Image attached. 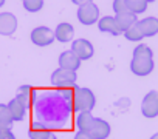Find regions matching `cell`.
Segmentation results:
<instances>
[{"label":"cell","mask_w":158,"mask_h":139,"mask_svg":"<svg viewBox=\"0 0 158 139\" xmlns=\"http://www.w3.org/2000/svg\"><path fill=\"white\" fill-rule=\"evenodd\" d=\"M113 11L115 14H124V13H130L127 10L126 0H113Z\"/></svg>","instance_id":"cb8c5ba5"},{"label":"cell","mask_w":158,"mask_h":139,"mask_svg":"<svg viewBox=\"0 0 158 139\" xmlns=\"http://www.w3.org/2000/svg\"><path fill=\"white\" fill-rule=\"evenodd\" d=\"M3 5H5V0H0V8H2Z\"/></svg>","instance_id":"f1b7e54d"},{"label":"cell","mask_w":158,"mask_h":139,"mask_svg":"<svg viewBox=\"0 0 158 139\" xmlns=\"http://www.w3.org/2000/svg\"><path fill=\"white\" fill-rule=\"evenodd\" d=\"M74 139H95L90 133H85V131H77L74 134Z\"/></svg>","instance_id":"484cf974"},{"label":"cell","mask_w":158,"mask_h":139,"mask_svg":"<svg viewBox=\"0 0 158 139\" xmlns=\"http://www.w3.org/2000/svg\"><path fill=\"white\" fill-rule=\"evenodd\" d=\"M141 113L147 119H153L158 116V91H149L141 104Z\"/></svg>","instance_id":"5b68a950"},{"label":"cell","mask_w":158,"mask_h":139,"mask_svg":"<svg viewBox=\"0 0 158 139\" xmlns=\"http://www.w3.org/2000/svg\"><path fill=\"white\" fill-rule=\"evenodd\" d=\"M16 99L19 102H22L27 108H30L33 104H34V99H36V91L31 85H22L19 90H17V96Z\"/></svg>","instance_id":"4fadbf2b"},{"label":"cell","mask_w":158,"mask_h":139,"mask_svg":"<svg viewBox=\"0 0 158 139\" xmlns=\"http://www.w3.org/2000/svg\"><path fill=\"white\" fill-rule=\"evenodd\" d=\"M93 124H95V116L92 114V111H81L76 117V125H77L79 131L90 133Z\"/></svg>","instance_id":"2e32d148"},{"label":"cell","mask_w":158,"mask_h":139,"mask_svg":"<svg viewBox=\"0 0 158 139\" xmlns=\"http://www.w3.org/2000/svg\"><path fill=\"white\" fill-rule=\"evenodd\" d=\"M76 71H70V70L57 68L51 74V84L56 88H70L76 82Z\"/></svg>","instance_id":"3957f363"},{"label":"cell","mask_w":158,"mask_h":139,"mask_svg":"<svg viewBox=\"0 0 158 139\" xmlns=\"http://www.w3.org/2000/svg\"><path fill=\"white\" fill-rule=\"evenodd\" d=\"M30 39L34 45L37 46H48L51 45L56 39H54V31H51L48 26H37L31 31Z\"/></svg>","instance_id":"277c9868"},{"label":"cell","mask_w":158,"mask_h":139,"mask_svg":"<svg viewBox=\"0 0 158 139\" xmlns=\"http://www.w3.org/2000/svg\"><path fill=\"white\" fill-rule=\"evenodd\" d=\"M0 139H16V136L11 131V127L0 125Z\"/></svg>","instance_id":"d4e9b609"},{"label":"cell","mask_w":158,"mask_h":139,"mask_svg":"<svg viewBox=\"0 0 158 139\" xmlns=\"http://www.w3.org/2000/svg\"><path fill=\"white\" fill-rule=\"evenodd\" d=\"M123 34H124V37H126L127 40H130V42H139L141 39H144V36H143V33H141V30L138 28L136 23H135L133 26H130L127 31H124Z\"/></svg>","instance_id":"ffe728a7"},{"label":"cell","mask_w":158,"mask_h":139,"mask_svg":"<svg viewBox=\"0 0 158 139\" xmlns=\"http://www.w3.org/2000/svg\"><path fill=\"white\" fill-rule=\"evenodd\" d=\"M98 28L99 31L102 33H109L112 36H119L121 33L118 31V26H116V22H115V17L112 16H106V17H101L98 20Z\"/></svg>","instance_id":"e0dca14e"},{"label":"cell","mask_w":158,"mask_h":139,"mask_svg":"<svg viewBox=\"0 0 158 139\" xmlns=\"http://www.w3.org/2000/svg\"><path fill=\"white\" fill-rule=\"evenodd\" d=\"M13 117L11 113L8 110L6 104H0V125H5V127H11L13 125Z\"/></svg>","instance_id":"44dd1931"},{"label":"cell","mask_w":158,"mask_h":139,"mask_svg":"<svg viewBox=\"0 0 158 139\" xmlns=\"http://www.w3.org/2000/svg\"><path fill=\"white\" fill-rule=\"evenodd\" d=\"M138 28L141 30L144 37H153L158 34V19L156 17H146L136 22Z\"/></svg>","instance_id":"30bf717a"},{"label":"cell","mask_w":158,"mask_h":139,"mask_svg":"<svg viewBox=\"0 0 158 139\" xmlns=\"http://www.w3.org/2000/svg\"><path fill=\"white\" fill-rule=\"evenodd\" d=\"M6 105H8V110H10V113H11L13 121H23V119L27 117L28 108H27L22 102H19L16 97L11 99L10 104H6Z\"/></svg>","instance_id":"9a60e30c"},{"label":"cell","mask_w":158,"mask_h":139,"mask_svg":"<svg viewBox=\"0 0 158 139\" xmlns=\"http://www.w3.org/2000/svg\"><path fill=\"white\" fill-rule=\"evenodd\" d=\"M73 36H74V28L70 23H67V22L59 23L56 26V30H54V39L59 40V42H62V43L71 42Z\"/></svg>","instance_id":"7c38bea8"},{"label":"cell","mask_w":158,"mask_h":139,"mask_svg":"<svg viewBox=\"0 0 158 139\" xmlns=\"http://www.w3.org/2000/svg\"><path fill=\"white\" fill-rule=\"evenodd\" d=\"M71 51L77 56L79 60L82 62V60H89L93 56L95 48H93L92 42H89L87 39H76L71 43Z\"/></svg>","instance_id":"52a82bcc"},{"label":"cell","mask_w":158,"mask_h":139,"mask_svg":"<svg viewBox=\"0 0 158 139\" xmlns=\"http://www.w3.org/2000/svg\"><path fill=\"white\" fill-rule=\"evenodd\" d=\"M115 22H116L118 31L119 33H124L130 26H133L138 22V19H136V16L133 13H124V14H116L115 16Z\"/></svg>","instance_id":"5bb4252c"},{"label":"cell","mask_w":158,"mask_h":139,"mask_svg":"<svg viewBox=\"0 0 158 139\" xmlns=\"http://www.w3.org/2000/svg\"><path fill=\"white\" fill-rule=\"evenodd\" d=\"M150 139H158V133H155V134H152V137Z\"/></svg>","instance_id":"83f0119b"},{"label":"cell","mask_w":158,"mask_h":139,"mask_svg":"<svg viewBox=\"0 0 158 139\" xmlns=\"http://www.w3.org/2000/svg\"><path fill=\"white\" fill-rule=\"evenodd\" d=\"M44 6V0H23V8L28 13H37Z\"/></svg>","instance_id":"7402d4cb"},{"label":"cell","mask_w":158,"mask_h":139,"mask_svg":"<svg viewBox=\"0 0 158 139\" xmlns=\"http://www.w3.org/2000/svg\"><path fill=\"white\" fill-rule=\"evenodd\" d=\"M130 70L133 74H136L139 77L149 76L153 71V60H152V57H132Z\"/></svg>","instance_id":"8992f818"},{"label":"cell","mask_w":158,"mask_h":139,"mask_svg":"<svg viewBox=\"0 0 158 139\" xmlns=\"http://www.w3.org/2000/svg\"><path fill=\"white\" fill-rule=\"evenodd\" d=\"M110 131H112V128H110L109 122H106L101 117H95V124L90 130V134L95 139H107L110 136Z\"/></svg>","instance_id":"8fae6325"},{"label":"cell","mask_w":158,"mask_h":139,"mask_svg":"<svg viewBox=\"0 0 158 139\" xmlns=\"http://www.w3.org/2000/svg\"><path fill=\"white\" fill-rule=\"evenodd\" d=\"M146 2H147V3H150V2H155V0H146Z\"/></svg>","instance_id":"f546056e"},{"label":"cell","mask_w":158,"mask_h":139,"mask_svg":"<svg viewBox=\"0 0 158 139\" xmlns=\"http://www.w3.org/2000/svg\"><path fill=\"white\" fill-rule=\"evenodd\" d=\"M71 2H73L74 5H77V6H81V5H85V3L93 2V0H71Z\"/></svg>","instance_id":"4316f807"},{"label":"cell","mask_w":158,"mask_h":139,"mask_svg":"<svg viewBox=\"0 0 158 139\" xmlns=\"http://www.w3.org/2000/svg\"><path fill=\"white\" fill-rule=\"evenodd\" d=\"M59 68H64V70H70V71H76V70L81 66V60L77 59V56L68 50V51H64L60 56H59Z\"/></svg>","instance_id":"9c48e42d"},{"label":"cell","mask_w":158,"mask_h":139,"mask_svg":"<svg viewBox=\"0 0 158 139\" xmlns=\"http://www.w3.org/2000/svg\"><path fill=\"white\" fill-rule=\"evenodd\" d=\"M67 101H68L70 110H74L79 113L92 111L95 108V104H96V97L90 88H79V87H74L73 94Z\"/></svg>","instance_id":"6da1fadb"},{"label":"cell","mask_w":158,"mask_h":139,"mask_svg":"<svg viewBox=\"0 0 158 139\" xmlns=\"http://www.w3.org/2000/svg\"><path fill=\"white\" fill-rule=\"evenodd\" d=\"M77 20L81 22L82 25H93V23H98L99 20V8L90 2V3H85V5H81L77 8Z\"/></svg>","instance_id":"7a4b0ae2"},{"label":"cell","mask_w":158,"mask_h":139,"mask_svg":"<svg viewBox=\"0 0 158 139\" xmlns=\"http://www.w3.org/2000/svg\"><path fill=\"white\" fill-rule=\"evenodd\" d=\"M126 5H127V10L136 16V14L144 13L147 10L149 3L146 2V0H126Z\"/></svg>","instance_id":"ac0fdd59"},{"label":"cell","mask_w":158,"mask_h":139,"mask_svg":"<svg viewBox=\"0 0 158 139\" xmlns=\"http://www.w3.org/2000/svg\"><path fill=\"white\" fill-rule=\"evenodd\" d=\"M17 30V17L13 13H0V36H11Z\"/></svg>","instance_id":"ba28073f"},{"label":"cell","mask_w":158,"mask_h":139,"mask_svg":"<svg viewBox=\"0 0 158 139\" xmlns=\"http://www.w3.org/2000/svg\"><path fill=\"white\" fill-rule=\"evenodd\" d=\"M133 57H153V53L152 50L144 45V43H139L135 50H133Z\"/></svg>","instance_id":"603a6c76"},{"label":"cell","mask_w":158,"mask_h":139,"mask_svg":"<svg viewBox=\"0 0 158 139\" xmlns=\"http://www.w3.org/2000/svg\"><path fill=\"white\" fill-rule=\"evenodd\" d=\"M30 139H57L51 130L47 128H34L30 131Z\"/></svg>","instance_id":"d6986e66"},{"label":"cell","mask_w":158,"mask_h":139,"mask_svg":"<svg viewBox=\"0 0 158 139\" xmlns=\"http://www.w3.org/2000/svg\"><path fill=\"white\" fill-rule=\"evenodd\" d=\"M22 2H23V0H22Z\"/></svg>","instance_id":"4dcf8cb0"}]
</instances>
